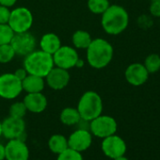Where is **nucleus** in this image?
<instances>
[{
  "mask_svg": "<svg viewBox=\"0 0 160 160\" xmlns=\"http://www.w3.org/2000/svg\"><path fill=\"white\" fill-rule=\"evenodd\" d=\"M102 28L109 35H119L128 27L129 15L120 5H110L102 14Z\"/></svg>",
  "mask_w": 160,
  "mask_h": 160,
  "instance_id": "obj_1",
  "label": "nucleus"
},
{
  "mask_svg": "<svg viewBox=\"0 0 160 160\" xmlns=\"http://www.w3.org/2000/svg\"><path fill=\"white\" fill-rule=\"evenodd\" d=\"M114 50L110 42L102 38L92 41L87 48V60L94 69L107 67L113 58Z\"/></svg>",
  "mask_w": 160,
  "mask_h": 160,
  "instance_id": "obj_2",
  "label": "nucleus"
},
{
  "mask_svg": "<svg viewBox=\"0 0 160 160\" xmlns=\"http://www.w3.org/2000/svg\"><path fill=\"white\" fill-rule=\"evenodd\" d=\"M53 67V56L42 50H34L25 58L24 68L28 74H34L44 78Z\"/></svg>",
  "mask_w": 160,
  "mask_h": 160,
  "instance_id": "obj_3",
  "label": "nucleus"
},
{
  "mask_svg": "<svg viewBox=\"0 0 160 160\" xmlns=\"http://www.w3.org/2000/svg\"><path fill=\"white\" fill-rule=\"evenodd\" d=\"M77 110L82 120L91 122L103 111V101L101 96L93 91L86 92L79 99Z\"/></svg>",
  "mask_w": 160,
  "mask_h": 160,
  "instance_id": "obj_4",
  "label": "nucleus"
},
{
  "mask_svg": "<svg viewBox=\"0 0 160 160\" xmlns=\"http://www.w3.org/2000/svg\"><path fill=\"white\" fill-rule=\"evenodd\" d=\"M33 24V15L31 12L25 7H19L11 12L8 25L14 33L28 31Z\"/></svg>",
  "mask_w": 160,
  "mask_h": 160,
  "instance_id": "obj_5",
  "label": "nucleus"
},
{
  "mask_svg": "<svg viewBox=\"0 0 160 160\" xmlns=\"http://www.w3.org/2000/svg\"><path fill=\"white\" fill-rule=\"evenodd\" d=\"M118 124L114 118L108 115H99L90 122L91 132L98 138H105L114 135L117 131Z\"/></svg>",
  "mask_w": 160,
  "mask_h": 160,
  "instance_id": "obj_6",
  "label": "nucleus"
},
{
  "mask_svg": "<svg viewBox=\"0 0 160 160\" xmlns=\"http://www.w3.org/2000/svg\"><path fill=\"white\" fill-rule=\"evenodd\" d=\"M23 92L22 81L14 73H3L0 75V97L14 99Z\"/></svg>",
  "mask_w": 160,
  "mask_h": 160,
  "instance_id": "obj_7",
  "label": "nucleus"
},
{
  "mask_svg": "<svg viewBox=\"0 0 160 160\" xmlns=\"http://www.w3.org/2000/svg\"><path fill=\"white\" fill-rule=\"evenodd\" d=\"M11 45L16 55L26 57L34 51L36 46V39L32 34L28 33V31L15 33L11 42Z\"/></svg>",
  "mask_w": 160,
  "mask_h": 160,
  "instance_id": "obj_8",
  "label": "nucleus"
},
{
  "mask_svg": "<svg viewBox=\"0 0 160 160\" xmlns=\"http://www.w3.org/2000/svg\"><path fill=\"white\" fill-rule=\"evenodd\" d=\"M78 59L79 57L76 50L68 45H61L53 55L54 65L65 70L75 67Z\"/></svg>",
  "mask_w": 160,
  "mask_h": 160,
  "instance_id": "obj_9",
  "label": "nucleus"
},
{
  "mask_svg": "<svg viewBox=\"0 0 160 160\" xmlns=\"http://www.w3.org/2000/svg\"><path fill=\"white\" fill-rule=\"evenodd\" d=\"M102 151L108 157L115 159L119 156L124 155L126 152V144L121 137L114 134L104 138L102 142Z\"/></svg>",
  "mask_w": 160,
  "mask_h": 160,
  "instance_id": "obj_10",
  "label": "nucleus"
},
{
  "mask_svg": "<svg viewBox=\"0 0 160 160\" xmlns=\"http://www.w3.org/2000/svg\"><path fill=\"white\" fill-rule=\"evenodd\" d=\"M149 74L144 65L138 62L130 64L124 72L126 81L134 87H139L145 84L149 78Z\"/></svg>",
  "mask_w": 160,
  "mask_h": 160,
  "instance_id": "obj_11",
  "label": "nucleus"
},
{
  "mask_svg": "<svg viewBox=\"0 0 160 160\" xmlns=\"http://www.w3.org/2000/svg\"><path fill=\"white\" fill-rule=\"evenodd\" d=\"M92 142V134L89 130L86 129H77L68 138L69 148L77 151L79 152L88 150Z\"/></svg>",
  "mask_w": 160,
  "mask_h": 160,
  "instance_id": "obj_12",
  "label": "nucleus"
},
{
  "mask_svg": "<svg viewBox=\"0 0 160 160\" xmlns=\"http://www.w3.org/2000/svg\"><path fill=\"white\" fill-rule=\"evenodd\" d=\"M26 129V123L23 119L8 117L2 122V135L8 139L19 138Z\"/></svg>",
  "mask_w": 160,
  "mask_h": 160,
  "instance_id": "obj_13",
  "label": "nucleus"
},
{
  "mask_svg": "<svg viewBox=\"0 0 160 160\" xmlns=\"http://www.w3.org/2000/svg\"><path fill=\"white\" fill-rule=\"evenodd\" d=\"M6 149V159L7 160H28L29 150L25 141L14 138L5 146Z\"/></svg>",
  "mask_w": 160,
  "mask_h": 160,
  "instance_id": "obj_14",
  "label": "nucleus"
},
{
  "mask_svg": "<svg viewBox=\"0 0 160 160\" xmlns=\"http://www.w3.org/2000/svg\"><path fill=\"white\" fill-rule=\"evenodd\" d=\"M47 85L56 91H59L64 89L70 81V73L68 70L59 68V67H53L52 70L48 72L45 76Z\"/></svg>",
  "mask_w": 160,
  "mask_h": 160,
  "instance_id": "obj_15",
  "label": "nucleus"
},
{
  "mask_svg": "<svg viewBox=\"0 0 160 160\" xmlns=\"http://www.w3.org/2000/svg\"><path fill=\"white\" fill-rule=\"evenodd\" d=\"M24 104L28 111L41 113L44 111L47 107V99L42 92L28 93L24 99Z\"/></svg>",
  "mask_w": 160,
  "mask_h": 160,
  "instance_id": "obj_16",
  "label": "nucleus"
},
{
  "mask_svg": "<svg viewBox=\"0 0 160 160\" xmlns=\"http://www.w3.org/2000/svg\"><path fill=\"white\" fill-rule=\"evenodd\" d=\"M44 85L43 77L34 74H28L22 81L23 91L27 92V93L42 92L44 89Z\"/></svg>",
  "mask_w": 160,
  "mask_h": 160,
  "instance_id": "obj_17",
  "label": "nucleus"
},
{
  "mask_svg": "<svg viewBox=\"0 0 160 160\" xmlns=\"http://www.w3.org/2000/svg\"><path fill=\"white\" fill-rule=\"evenodd\" d=\"M40 46L41 50L53 56L61 46V42L58 35L54 33H46L42 37L40 41Z\"/></svg>",
  "mask_w": 160,
  "mask_h": 160,
  "instance_id": "obj_18",
  "label": "nucleus"
},
{
  "mask_svg": "<svg viewBox=\"0 0 160 160\" xmlns=\"http://www.w3.org/2000/svg\"><path fill=\"white\" fill-rule=\"evenodd\" d=\"M48 147L51 152L59 154L69 148L68 139L62 135H58V134L53 135L48 140Z\"/></svg>",
  "mask_w": 160,
  "mask_h": 160,
  "instance_id": "obj_19",
  "label": "nucleus"
},
{
  "mask_svg": "<svg viewBox=\"0 0 160 160\" xmlns=\"http://www.w3.org/2000/svg\"><path fill=\"white\" fill-rule=\"evenodd\" d=\"M60 121L65 125H74L79 123L81 117L77 110L74 108H66L60 113Z\"/></svg>",
  "mask_w": 160,
  "mask_h": 160,
  "instance_id": "obj_20",
  "label": "nucleus"
},
{
  "mask_svg": "<svg viewBox=\"0 0 160 160\" xmlns=\"http://www.w3.org/2000/svg\"><path fill=\"white\" fill-rule=\"evenodd\" d=\"M72 44L75 48L78 49H87L92 39L89 32L84 30H77L72 35Z\"/></svg>",
  "mask_w": 160,
  "mask_h": 160,
  "instance_id": "obj_21",
  "label": "nucleus"
},
{
  "mask_svg": "<svg viewBox=\"0 0 160 160\" xmlns=\"http://www.w3.org/2000/svg\"><path fill=\"white\" fill-rule=\"evenodd\" d=\"M143 65L149 73L157 72L160 70V56L158 54H150L146 57Z\"/></svg>",
  "mask_w": 160,
  "mask_h": 160,
  "instance_id": "obj_22",
  "label": "nucleus"
},
{
  "mask_svg": "<svg viewBox=\"0 0 160 160\" xmlns=\"http://www.w3.org/2000/svg\"><path fill=\"white\" fill-rule=\"evenodd\" d=\"M109 6L108 0H88V8L94 14H103Z\"/></svg>",
  "mask_w": 160,
  "mask_h": 160,
  "instance_id": "obj_23",
  "label": "nucleus"
},
{
  "mask_svg": "<svg viewBox=\"0 0 160 160\" xmlns=\"http://www.w3.org/2000/svg\"><path fill=\"white\" fill-rule=\"evenodd\" d=\"M14 34V31L8 24H0V45L10 44Z\"/></svg>",
  "mask_w": 160,
  "mask_h": 160,
  "instance_id": "obj_24",
  "label": "nucleus"
},
{
  "mask_svg": "<svg viewBox=\"0 0 160 160\" xmlns=\"http://www.w3.org/2000/svg\"><path fill=\"white\" fill-rule=\"evenodd\" d=\"M15 55L11 43L0 45V63H8L12 61Z\"/></svg>",
  "mask_w": 160,
  "mask_h": 160,
  "instance_id": "obj_25",
  "label": "nucleus"
},
{
  "mask_svg": "<svg viewBox=\"0 0 160 160\" xmlns=\"http://www.w3.org/2000/svg\"><path fill=\"white\" fill-rule=\"evenodd\" d=\"M28 109L24 104V102H16L12 104L10 108V116L15 117V118H21L23 119L26 115Z\"/></svg>",
  "mask_w": 160,
  "mask_h": 160,
  "instance_id": "obj_26",
  "label": "nucleus"
},
{
  "mask_svg": "<svg viewBox=\"0 0 160 160\" xmlns=\"http://www.w3.org/2000/svg\"><path fill=\"white\" fill-rule=\"evenodd\" d=\"M57 160H83V156L81 152L68 148L58 155Z\"/></svg>",
  "mask_w": 160,
  "mask_h": 160,
  "instance_id": "obj_27",
  "label": "nucleus"
},
{
  "mask_svg": "<svg viewBox=\"0 0 160 160\" xmlns=\"http://www.w3.org/2000/svg\"><path fill=\"white\" fill-rule=\"evenodd\" d=\"M11 16V11L8 7L0 5V24H8Z\"/></svg>",
  "mask_w": 160,
  "mask_h": 160,
  "instance_id": "obj_28",
  "label": "nucleus"
},
{
  "mask_svg": "<svg viewBox=\"0 0 160 160\" xmlns=\"http://www.w3.org/2000/svg\"><path fill=\"white\" fill-rule=\"evenodd\" d=\"M150 12L154 17H160V3L152 1L150 5Z\"/></svg>",
  "mask_w": 160,
  "mask_h": 160,
  "instance_id": "obj_29",
  "label": "nucleus"
},
{
  "mask_svg": "<svg viewBox=\"0 0 160 160\" xmlns=\"http://www.w3.org/2000/svg\"><path fill=\"white\" fill-rule=\"evenodd\" d=\"M13 73H14V75H15L19 80H21V81H23V80L26 78V76L28 74V72H27V70H26L25 68H19V69H17Z\"/></svg>",
  "mask_w": 160,
  "mask_h": 160,
  "instance_id": "obj_30",
  "label": "nucleus"
},
{
  "mask_svg": "<svg viewBox=\"0 0 160 160\" xmlns=\"http://www.w3.org/2000/svg\"><path fill=\"white\" fill-rule=\"evenodd\" d=\"M17 0H0V5L5 6V7H12L15 3H16Z\"/></svg>",
  "mask_w": 160,
  "mask_h": 160,
  "instance_id": "obj_31",
  "label": "nucleus"
},
{
  "mask_svg": "<svg viewBox=\"0 0 160 160\" xmlns=\"http://www.w3.org/2000/svg\"><path fill=\"white\" fill-rule=\"evenodd\" d=\"M6 159V149L3 144L0 143V160Z\"/></svg>",
  "mask_w": 160,
  "mask_h": 160,
  "instance_id": "obj_32",
  "label": "nucleus"
},
{
  "mask_svg": "<svg viewBox=\"0 0 160 160\" xmlns=\"http://www.w3.org/2000/svg\"><path fill=\"white\" fill-rule=\"evenodd\" d=\"M83 64H84V61L82 60V59H78L77 60V62H76V65H75V67H77V68H81L82 66H83Z\"/></svg>",
  "mask_w": 160,
  "mask_h": 160,
  "instance_id": "obj_33",
  "label": "nucleus"
},
{
  "mask_svg": "<svg viewBox=\"0 0 160 160\" xmlns=\"http://www.w3.org/2000/svg\"><path fill=\"white\" fill-rule=\"evenodd\" d=\"M114 160H128V158H126L124 155H122V156H119V157L115 158Z\"/></svg>",
  "mask_w": 160,
  "mask_h": 160,
  "instance_id": "obj_34",
  "label": "nucleus"
},
{
  "mask_svg": "<svg viewBox=\"0 0 160 160\" xmlns=\"http://www.w3.org/2000/svg\"><path fill=\"white\" fill-rule=\"evenodd\" d=\"M2 136V122L0 121V137Z\"/></svg>",
  "mask_w": 160,
  "mask_h": 160,
  "instance_id": "obj_35",
  "label": "nucleus"
},
{
  "mask_svg": "<svg viewBox=\"0 0 160 160\" xmlns=\"http://www.w3.org/2000/svg\"><path fill=\"white\" fill-rule=\"evenodd\" d=\"M152 1H154V2H159V3H160V0H152Z\"/></svg>",
  "mask_w": 160,
  "mask_h": 160,
  "instance_id": "obj_36",
  "label": "nucleus"
}]
</instances>
